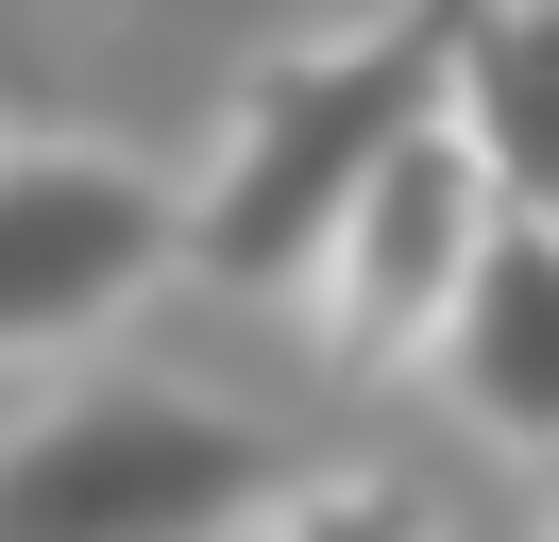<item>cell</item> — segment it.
I'll return each mask as SVG.
<instances>
[{
	"mask_svg": "<svg viewBox=\"0 0 559 542\" xmlns=\"http://www.w3.org/2000/svg\"><path fill=\"white\" fill-rule=\"evenodd\" d=\"M441 406L475 440H509V458H543L559 474V221L543 203H509V237L475 255V288H457V322H441Z\"/></svg>",
	"mask_w": 559,
	"mask_h": 542,
	"instance_id": "obj_5",
	"label": "cell"
},
{
	"mask_svg": "<svg viewBox=\"0 0 559 542\" xmlns=\"http://www.w3.org/2000/svg\"><path fill=\"white\" fill-rule=\"evenodd\" d=\"M491 237H509V169H491L475 119L441 102V119L373 169V203L340 221V271H322V339H340V373H424Z\"/></svg>",
	"mask_w": 559,
	"mask_h": 542,
	"instance_id": "obj_4",
	"label": "cell"
},
{
	"mask_svg": "<svg viewBox=\"0 0 559 542\" xmlns=\"http://www.w3.org/2000/svg\"><path fill=\"white\" fill-rule=\"evenodd\" d=\"M153 271H187V187L85 136H0V356L103 339Z\"/></svg>",
	"mask_w": 559,
	"mask_h": 542,
	"instance_id": "obj_3",
	"label": "cell"
},
{
	"mask_svg": "<svg viewBox=\"0 0 559 542\" xmlns=\"http://www.w3.org/2000/svg\"><path fill=\"white\" fill-rule=\"evenodd\" d=\"M457 34H475V0H390V17L322 34V51H272L238 85V119H221V169L187 187V271L322 305L340 221L373 203V169L457 102Z\"/></svg>",
	"mask_w": 559,
	"mask_h": 542,
	"instance_id": "obj_1",
	"label": "cell"
},
{
	"mask_svg": "<svg viewBox=\"0 0 559 542\" xmlns=\"http://www.w3.org/2000/svg\"><path fill=\"white\" fill-rule=\"evenodd\" d=\"M254 542H441V508L390 492V474H322V492H272Z\"/></svg>",
	"mask_w": 559,
	"mask_h": 542,
	"instance_id": "obj_7",
	"label": "cell"
},
{
	"mask_svg": "<svg viewBox=\"0 0 559 542\" xmlns=\"http://www.w3.org/2000/svg\"><path fill=\"white\" fill-rule=\"evenodd\" d=\"M543 542H559V526H543Z\"/></svg>",
	"mask_w": 559,
	"mask_h": 542,
	"instance_id": "obj_8",
	"label": "cell"
},
{
	"mask_svg": "<svg viewBox=\"0 0 559 542\" xmlns=\"http://www.w3.org/2000/svg\"><path fill=\"white\" fill-rule=\"evenodd\" d=\"M457 119L509 169V203L559 221V0H475V34H457Z\"/></svg>",
	"mask_w": 559,
	"mask_h": 542,
	"instance_id": "obj_6",
	"label": "cell"
},
{
	"mask_svg": "<svg viewBox=\"0 0 559 542\" xmlns=\"http://www.w3.org/2000/svg\"><path fill=\"white\" fill-rule=\"evenodd\" d=\"M272 440L153 373H103L0 440V542H238L272 526Z\"/></svg>",
	"mask_w": 559,
	"mask_h": 542,
	"instance_id": "obj_2",
	"label": "cell"
}]
</instances>
